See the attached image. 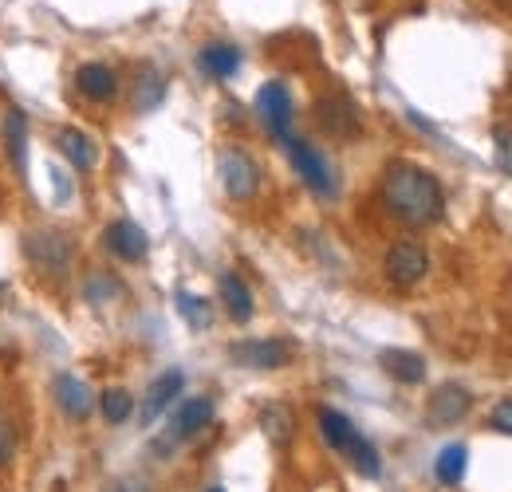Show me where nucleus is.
<instances>
[{
    "label": "nucleus",
    "mask_w": 512,
    "mask_h": 492,
    "mask_svg": "<svg viewBox=\"0 0 512 492\" xmlns=\"http://www.w3.org/2000/svg\"><path fill=\"white\" fill-rule=\"evenodd\" d=\"M383 205L390 209V217H398L402 225H434L446 209L442 185L430 170L414 166V162H394L383 174Z\"/></svg>",
    "instance_id": "f257e3e1"
},
{
    "label": "nucleus",
    "mask_w": 512,
    "mask_h": 492,
    "mask_svg": "<svg viewBox=\"0 0 512 492\" xmlns=\"http://www.w3.org/2000/svg\"><path fill=\"white\" fill-rule=\"evenodd\" d=\"M217 174H221V185H225V193H229L233 201H249V197H256V189H260V170H256V162L245 150H237V146L221 150Z\"/></svg>",
    "instance_id": "f03ea898"
},
{
    "label": "nucleus",
    "mask_w": 512,
    "mask_h": 492,
    "mask_svg": "<svg viewBox=\"0 0 512 492\" xmlns=\"http://www.w3.org/2000/svg\"><path fill=\"white\" fill-rule=\"evenodd\" d=\"M256 115H260V123L272 138H280V142L292 138V95H288L284 83L272 79L256 91Z\"/></svg>",
    "instance_id": "7ed1b4c3"
},
{
    "label": "nucleus",
    "mask_w": 512,
    "mask_h": 492,
    "mask_svg": "<svg viewBox=\"0 0 512 492\" xmlns=\"http://www.w3.org/2000/svg\"><path fill=\"white\" fill-rule=\"evenodd\" d=\"M229 359L245 370H280L292 363V347L284 339H237Z\"/></svg>",
    "instance_id": "20e7f679"
},
{
    "label": "nucleus",
    "mask_w": 512,
    "mask_h": 492,
    "mask_svg": "<svg viewBox=\"0 0 512 492\" xmlns=\"http://www.w3.org/2000/svg\"><path fill=\"white\" fill-rule=\"evenodd\" d=\"M383 268H386V280L394 288H414L430 272V256H426V248L414 245V241H398V245L386 252Z\"/></svg>",
    "instance_id": "39448f33"
},
{
    "label": "nucleus",
    "mask_w": 512,
    "mask_h": 492,
    "mask_svg": "<svg viewBox=\"0 0 512 492\" xmlns=\"http://www.w3.org/2000/svg\"><path fill=\"white\" fill-rule=\"evenodd\" d=\"M473 406V394L461 382H442L426 406V422L430 426H457Z\"/></svg>",
    "instance_id": "423d86ee"
},
{
    "label": "nucleus",
    "mask_w": 512,
    "mask_h": 492,
    "mask_svg": "<svg viewBox=\"0 0 512 492\" xmlns=\"http://www.w3.org/2000/svg\"><path fill=\"white\" fill-rule=\"evenodd\" d=\"M284 146H288V154H292L296 174L312 185L316 193L331 197V193H335V182H331V170H327V162H323L320 150H316V146H308V142H300V138H288Z\"/></svg>",
    "instance_id": "0eeeda50"
},
{
    "label": "nucleus",
    "mask_w": 512,
    "mask_h": 492,
    "mask_svg": "<svg viewBox=\"0 0 512 492\" xmlns=\"http://www.w3.org/2000/svg\"><path fill=\"white\" fill-rule=\"evenodd\" d=\"M103 245L111 248L119 260H127V264H138V260L146 256L150 241H146V233H142L134 221H111V225L103 229Z\"/></svg>",
    "instance_id": "6e6552de"
},
{
    "label": "nucleus",
    "mask_w": 512,
    "mask_h": 492,
    "mask_svg": "<svg viewBox=\"0 0 512 492\" xmlns=\"http://www.w3.org/2000/svg\"><path fill=\"white\" fill-rule=\"evenodd\" d=\"M213 422V402L209 398H186L174 418H170V441H190Z\"/></svg>",
    "instance_id": "1a4fd4ad"
},
{
    "label": "nucleus",
    "mask_w": 512,
    "mask_h": 492,
    "mask_svg": "<svg viewBox=\"0 0 512 492\" xmlns=\"http://www.w3.org/2000/svg\"><path fill=\"white\" fill-rule=\"evenodd\" d=\"M182 386H186L182 370H166V374H158V378L150 382L146 398H142V426H150L162 410H170V402L182 394Z\"/></svg>",
    "instance_id": "9d476101"
},
{
    "label": "nucleus",
    "mask_w": 512,
    "mask_h": 492,
    "mask_svg": "<svg viewBox=\"0 0 512 492\" xmlns=\"http://www.w3.org/2000/svg\"><path fill=\"white\" fill-rule=\"evenodd\" d=\"M56 402H60V410H64L67 418H75V422H83L95 410V394H91V386L79 374H60L56 378Z\"/></svg>",
    "instance_id": "9b49d317"
},
{
    "label": "nucleus",
    "mask_w": 512,
    "mask_h": 492,
    "mask_svg": "<svg viewBox=\"0 0 512 492\" xmlns=\"http://www.w3.org/2000/svg\"><path fill=\"white\" fill-rule=\"evenodd\" d=\"M56 146H60V154H64L67 162L75 166V170H95V162H99V150H95V138L91 134H83L79 126H64L60 134H56Z\"/></svg>",
    "instance_id": "f8f14e48"
},
{
    "label": "nucleus",
    "mask_w": 512,
    "mask_h": 492,
    "mask_svg": "<svg viewBox=\"0 0 512 492\" xmlns=\"http://www.w3.org/2000/svg\"><path fill=\"white\" fill-rule=\"evenodd\" d=\"M28 256L48 272H64L71 260V245L60 233H36V237H28Z\"/></svg>",
    "instance_id": "ddd939ff"
},
{
    "label": "nucleus",
    "mask_w": 512,
    "mask_h": 492,
    "mask_svg": "<svg viewBox=\"0 0 512 492\" xmlns=\"http://www.w3.org/2000/svg\"><path fill=\"white\" fill-rule=\"evenodd\" d=\"M320 433H323V441H327L335 453H343V457H347V453L355 449V441L363 437L347 414H339V410H331V406L320 410Z\"/></svg>",
    "instance_id": "4468645a"
},
{
    "label": "nucleus",
    "mask_w": 512,
    "mask_h": 492,
    "mask_svg": "<svg viewBox=\"0 0 512 492\" xmlns=\"http://www.w3.org/2000/svg\"><path fill=\"white\" fill-rule=\"evenodd\" d=\"M75 83H79V91H83L87 99H95V103H107V99H115V91H119V79H115V71H111L107 63H83V67L75 71Z\"/></svg>",
    "instance_id": "2eb2a0df"
},
{
    "label": "nucleus",
    "mask_w": 512,
    "mask_h": 492,
    "mask_svg": "<svg viewBox=\"0 0 512 492\" xmlns=\"http://www.w3.org/2000/svg\"><path fill=\"white\" fill-rule=\"evenodd\" d=\"M320 126L327 134H335V138H351V134H359V115H355V107L347 103V99H339V95H331V99H320Z\"/></svg>",
    "instance_id": "dca6fc26"
},
{
    "label": "nucleus",
    "mask_w": 512,
    "mask_h": 492,
    "mask_svg": "<svg viewBox=\"0 0 512 492\" xmlns=\"http://www.w3.org/2000/svg\"><path fill=\"white\" fill-rule=\"evenodd\" d=\"M260 430H264V437H268L276 449H288L292 437H296V414H292L284 402H268V406L260 410Z\"/></svg>",
    "instance_id": "f3484780"
},
{
    "label": "nucleus",
    "mask_w": 512,
    "mask_h": 492,
    "mask_svg": "<svg viewBox=\"0 0 512 492\" xmlns=\"http://www.w3.org/2000/svg\"><path fill=\"white\" fill-rule=\"evenodd\" d=\"M217 288H221V304H225V311H229L237 323H249V319H253V292H249V284H245L237 272H225Z\"/></svg>",
    "instance_id": "a211bd4d"
},
{
    "label": "nucleus",
    "mask_w": 512,
    "mask_h": 492,
    "mask_svg": "<svg viewBox=\"0 0 512 492\" xmlns=\"http://www.w3.org/2000/svg\"><path fill=\"white\" fill-rule=\"evenodd\" d=\"M379 363H383V370L394 378V382H406V386H418L422 378H426V359L422 355H414V351H383L379 355Z\"/></svg>",
    "instance_id": "6ab92c4d"
},
{
    "label": "nucleus",
    "mask_w": 512,
    "mask_h": 492,
    "mask_svg": "<svg viewBox=\"0 0 512 492\" xmlns=\"http://www.w3.org/2000/svg\"><path fill=\"white\" fill-rule=\"evenodd\" d=\"M0 134H4V150H8V158H12L16 166H24V158H28V119H24V111H8V115H4V126H0Z\"/></svg>",
    "instance_id": "aec40b11"
},
{
    "label": "nucleus",
    "mask_w": 512,
    "mask_h": 492,
    "mask_svg": "<svg viewBox=\"0 0 512 492\" xmlns=\"http://www.w3.org/2000/svg\"><path fill=\"white\" fill-rule=\"evenodd\" d=\"M465 465H469V449L453 441V445H446V449L438 453V461H434V477H438L442 485H461Z\"/></svg>",
    "instance_id": "412c9836"
},
{
    "label": "nucleus",
    "mask_w": 512,
    "mask_h": 492,
    "mask_svg": "<svg viewBox=\"0 0 512 492\" xmlns=\"http://www.w3.org/2000/svg\"><path fill=\"white\" fill-rule=\"evenodd\" d=\"M201 67H205L213 79H229V75H237V67H241V52L229 48V44H209V48L201 52Z\"/></svg>",
    "instance_id": "4be33fe9"
},
{
    "label": "nucleus",
    "mask_w": 512,
    "mask_h": 492,
    "mask_svg": "<svg viewBox=\"0 0 512 492\" xmlns=\"http://www.w3.org/2000/svg\"><path fill=\"white\" fill-rule=\"evenodd\" d=\"M162 95H166L162 75H158L154 67H146V71L138 75V87H134V107H138V111H150V107L162 103Z\"/></svg>",
    "instance_id": "5701e85b"
},
{
    "label": "nucleus",
    "mask_w": 512,
    "mask_h": 492,
    "mask_svg": "<svg viewBox=\"0 0 512 492\" xmlns=\"http://www.w3.org/2000/svg\"><path fill=\"white\" fill-rule=\"evenodd\" d=\"M347 461H351V465H355V473H359V477H367V481H375V477L383 473L379 449H375V445H371L367 437H359V441H355V449L347 453Z\"/></svg>",
    "instance_id": "b1692460"
},
{
    "label": "nucleus",
    "mask_w": 512,
    "mask_h": 492,
    "mask_svg": "<svg viewBox=\"0 0 512 492\" xmlns=\"http://www.w3.org/2000/svg\"><path fill=\"white\" fill-rule=\"evenodd\" d=\"M99 406H103V418L111 422V426H123L130 414H134V398H130L123 386H115V390H107L103 398H99Z\"/></svg>",
    "instance_id": "393cba45"
},
{
    "label": "nucleus",
    "mask_w": 512,
    "mask_h": 492,
    "mask_svg": "<svg viewBox=\"0 0 512 492\" xmlns=\"http://www.w3.org/2000/svg\"><path fill=\"white\" fill-rule=\"evenodd\" d=\"M178 311H182V319L190 323L193 331H201V327H209V323H213V308H209V300H201V296H193V292H178Z\"/></svg>",
    "instance_id": "a878e982"
},
{
    "label": "nucleus",
    "mask_w": 512,
    "mask_h": 492,
    "mask_svg": "<svg viewBox=\"0 0 512 492\" xmlns=\"http://www.w3.org/2000/svg\"><path fill=\"white\" fill-rule=\"evenodd\" d=\"M493 142H497V166L512 174V130L509 126H501L497 134H493Z\"/></svg>",
    "instance_id": "bb28decb"
},
{
    "label": "nucleus",
    "mask_w": 512,
    "mask_h": 492,
    "mask_svg": "<svg viewBox=\"0 0 512 492\" xmlns=\"http://www.w3.org/2000/svg\"><path fill=\"white\" fill-rule=\"evenodd\" d=\"M489 422H493V430H497V433H509V437H512V398H501V402L493 406Z\"/></svg>",
    "instance_id": "cd10ccee"
},
{
    "label": "nucleus",
    "mask_w": 512,
    "mask_h": 492,
    "mask_svg": "<svg viewBox=\"0 0 512 492\" xmlns=\"http://www.w3.org/2000/svg\"><path fill=\"white\" fill-rule=\"evenodd\" d=\"M12 457H16V433H12V426L0 422V469H4Z\"/></svg>",
    "instance_id": "c85d7f7f"
},
{
    "label": "nucleus",
    "mask_w": 512,
    "mask_h": 492,
    "mask_svg": "<svg viewBox=\"0 0 512 492\" xmlns=\"http://www.w3.org/2000/svg\"><path fill=\"white\" fill-rule=\"evenodd\" d=\"M103 492H127V489H123V485H107Z\"/></svg>",
    "instance_id": "c756f323"
},
{
    "label": "nucleus",
    "mask_w": 512,
    "mask_h": 492,
    "mask_svg": "<svg viewBox=\"0 0 512 492\" xmlns=\"http://www.w3.org/2000/svg\"><path fill=\"white\" fill-rule=\"evenodd\" d=\"M209 492H225V489H221V485H217V489H209Z\"/></svg>",
    "instance_id": "7c9ffc66"
}]
</instances>
